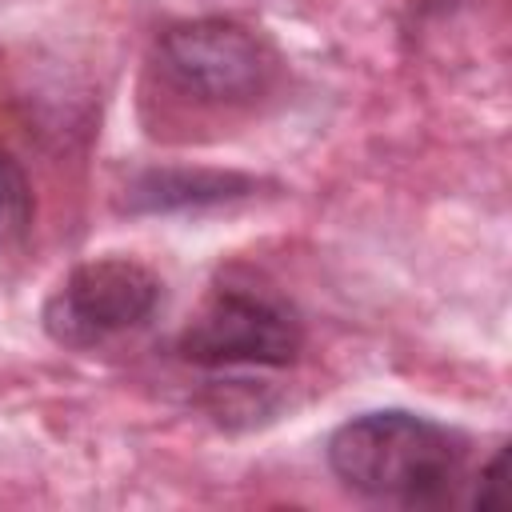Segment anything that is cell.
<instances>
[{
  "label": "cell",
  "instance_id": "cell-4",
  "mask_svg": "<svg viewBox=\"0 0 512 512\" xmlns=\"http://www.w3.org/2000/svg\"><path fill=\"white\" fill-rule=\"evenodd\" d=\"M160 304V280L128 260L104 256L72 268L44 304V328L56 344L96 348L148 324Z\"/></svg>",
  "mask_w": 512,
  "mask_h": 512
},
{
  "label": "cell",
  "instance_id": "cell-1",
  "mask_svg": "<svg viewBox=\"0 0 512 512\" xmlns=\"http://www.w3.org/2000/svg\"><path fill=\"white\" fill-rule=\"evenodd\" d=\"M332 472L360 496L436 508L456 496L468 468V440L448 424L412 412H368L328 440Z\"/></svg>",
  "mask_w": 512,
  "mask_h": 512
},
{
  "label": "cell",
  "instance_id": "cell-5",
  "mask_svg": "<svg viewBox=\"0 0 512 512\" xmlns=\"http://www.w3.org/2000/svg\"><path fill=\"white\" fill-rule=\"evenodd\" d=\"M32 224V188L24 168L0 152V248L16 244Z\"/></svg>",
  "mask_w": 512,
  "mask_h": 512
},
{
  "label": "cell",
  "instance_id": "cell-6",
  "mask_svg": "<svg viewBox=\"0 0 512 512\" xmlns=\"http://www.w3.org/2000/svg\"><path fill=\"white\" fill-rule=\"evenodd\" d=\"M504 448L492 456V464L476 476V488H472V504H480V508H492V504H504Z\"/></svg>",
  "mask_w": 512,
  "mask_h": 512
},
{
  "label": "cell",
  "instance_id": "cell-3",
  "mask_svg": "<svg viewBox=\"0 0 512 512\" xmlns=\"http://www.w3.org/2000/svg\"><path fill=\"white\" fill-rule=\"evenodd\" d=\"M156 64L168 84L216 104L256 100L276 76L272 44L252 28L220 16L172 24L156 44Z\"/></svg>",
  "mask_w": 512,
  "mask_h": 512
},
{
  "label": "cell",
  "instance_id": "cell-2",
  "mask_svg": "<svg viewBox=\"0 0 512 512\" xmlns=\"http://www.w3.org/2000/svg\"><path fill=\"white\" fill-rule=\"evenodd\" d=\"M296 312L260 288H216L180 332V356L200 368H284L300 356Z\"/></svg>",
  "mask_w": 512,
  "mask_h": 512
}]
</instances>
